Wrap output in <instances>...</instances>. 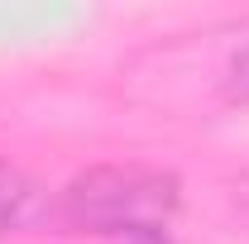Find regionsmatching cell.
Masks as SVG:
<instances>
[{"instance_id": "6da1fadb", "label": "cell", "mask_w": 249, "mask_h": 244, "mask_svg": "<svg viewBox=\"0 0 249 244\" xmlns=\"http://www.w3.org/2000/svg\"><path fill=\"white\" fill-rule=\"evenodd\" d=\"M182 211V182L154 163H101L77 173L58 192V225L101 240H139L168 235V225Z\"/></svg>"}, {"instance_id": "7a4b0ae2", "label": "cell", "mask_w": 249, "mask_h": 244, "mask_svg": "<svg viewBox=\"0 0 249 244\" xmlns=\"http://www.w3.org/2000/svg\"><path fill=\"white\" fill-rule=\"evenodd\" d=\"M53 215V206H43V196H38V187L19 173V168H10L5 158H0V235H15V230H29L38 215Z\"/></svg>"}, {"instance_id": "3957f363", "label": "cell", "mask_w": 249, "mask_h": 244, "mask_svg": "<svg viewBox=\"0 0 249 244\" xmlns=\"http://www.w3.org/2000/svg\"><path fill=\"white\" fill-rule=\"evenodd\" d=\"M225 91L235 101H249V43L230 58V72H225Z\"/></svg>"}, {"instance_id": "277c9868", "label": "cell", "mask_w": 249, "mask_h": 244, "mask_svg": "<svg viewBox=\"0 0 249 244\" xmlns=\"http://www.w3.org/2000/svg\"><path fill=\"white\" fill-rule=\"evenodd\" d=\"M124 244H178V240H173V230H168V235H139V240H124Z\"/></svg>"}]
</instances>
